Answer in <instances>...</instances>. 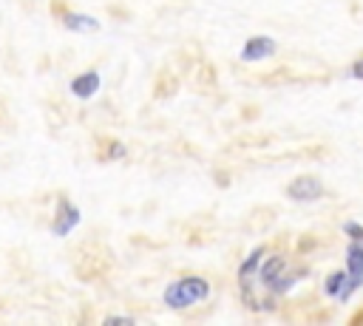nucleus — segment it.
<instances>
[{
  "mask_svg": "<svg viewBox=\"0 0 363 326\" xmlns=\"http://www.w3.org/2000/svg\"><path fill=\"white\" fill-rule=\"evenodd\" d=\"M207 298H210V283H207L204 278H199V275H187V278L173 281V283L164 289V295H162V300H164L170 309H187V306L201 303V300H207Z\"/></svg>",
  "mask_w": 363,
  "mask_h": 326,
  "instance_id": "f257e3e1",
  "label": "nucleus"
},
{
  "mask_svg": "<svg viewBox=\"0 0 363 326\" xmlns=\"http://www.w3.org/2000/svg\"><path fill=\"white\" fill-rule=\"evenodd\" d=\"M360 286H363V244L349 241V247H346V286H343L337 303H346Z\"/></svg>",
  "mask_w": 363,
  "mask_h": 326,
  "instance_id": "f03ea898",
  "label": "nucleus"
},
{
  "mask_svg": "<svg viewBox=\"0 0 363 326\" xmlns=\"http://www.w3.org/2000/svg\"><path fill=\"white\" fill-rule=\"evenodd\" d=\"M286 196L292 201H318L326 196V187L318 176L312 173H303V176H295L289 184H286Z\"/></svg>",
  "mask_w": 363,
  "mask_h": 326,
  "instance_id": "7ed1b4c3",
  "label": "nucleus"
},
{
  "mask_svg": "<svg viewBox=\"0 0 363 326\" xmlns=\"http://www.w3.org/2000/svg\"><path fill=\"white\" fill-rule=\"evenodd\" d=\"M79 221H82L79 207H77L74 201H68V198H60V201H57L54 221H51V232H54V235H60V238H65V235H71V232H74V227H77Z\"/></svg>",
  "mask_w": 363,
  "mask_h": 326,
  "instance_id": "20e7f679",
  "label": "nucleus"
},
{
  "mask_svg": "<svg viewBox=\"0 0 363 326\" xmlns=\"http://www.w3.org/2000/svg\"><path fill=\"white\" fill-rule=\"evenodd\" d=\"M278 51V43L269 34H255L241 45V60L244 62H261Z\"/></svg>",
  "mask_w": 363,
  "mask_h": 326,
  "instance_id": "39448f33",
  "label": "nucleus"
},
{
  "mask_svg": "<svg viewBox=\"0 0 363 326\" xmlns=\"http://www.w3.org/2000/svg\"><path fill=\"white\" fill-rule=\"evenodd\" d=\"M68 88H71V94L79 96V99H94V96L99 94V88H102V77H99L96 71H85V74L74 77Z\"/></svg>",
  "mask_w": 363,
  "mask_h": 326,
  "instance_id": "423d86ee",
  "label": "nucleus"
},
{
  "mask_svg": "<svg viewBox=\"0 0 363 326\" xmlns=\"http://www.w3.org/2000/svg\"><path fill=\"white\" fill-rule=\"evenodd\" d=\"M62 26L65 31H82V34H91V31H99V20L85 14V11H62Z\"/></svg>",
  "mask_w": 363,
  "mask_h": 326,
  "instance_id": "0eeeda50",
  "label": "nucleus"
},
{
  "mask_svg": "<svg viewBox=\"0 0 363 326\" xmlns=\"http://www.w3.org/2000/svg\"><path fill=\"white\" fill-rule=\"evenodd\" d=\"M264 255H267V249H264V247H255V249L244 258V264L238 266V278H241V283H250V278H252V275H258Z\"/></svg>",
  "mask_w": 363,
  "mask_h": 326,
  "instance_id": "6e6552de",
  "label": "nucleus"
},
{
  "mask_svg": "<svg viewBox=\"0 0 363 326\" xmlns=\"http://www.w3.org/2000/svg\"><path fill=\"white\" fill-rule=\"evenodd\" d=\"M284 269H286V258H284V255H269V258H264V261H261L258 281H261V283H269V281H275Z\"/></svg>",
  "mask_w": 363,
  "mask_h": 326,
  "instance_id": "1a4fd4ad",
  "label": "nucleus"
},
{
  "mask_svg": "<svg viewBox=\"0 0 363 326\" xmlns=\"http://www.w3.org/2000/svg\"><path fill=\"white\" fill-rule=\"evenodd\" d=\"M343 286H346V269H335V272H329L326 281H323V292H326L329 298H335V300L340 298Z\"/></svg>",
  "mask_w": 363,
  "mask_h": 326,
  "instance_id": "9d476101",
  "label": "nucleus"
},
{
  "mask_svg": "<svg viewBox=\"0 0 363 326\" xmlns=\"http://www.w3.org/2000/svg\"><path fill=\"white\" fill-rule=\"evenodd\" d=\"M303 275H306L303 269H298V272H292V275H284V272H281V275H278L275 281H269L267 286H269L275 295H281V292H289V289H292V286H295V283H298Z\"/></svg>",
  "mask_w": 363,
  "mask_h": 326,
  "instance_id": "9b49d317",
  "label": "nucleus"
},
{
  "mask_svg": "<svg viewBox=\"0 0 363 326\" xmlns=\"http://www.w3.org/2000/svg\"><path fill=\"white\" fill-rule=\"evenodd\" d=\"M343 232L349 235V241H357V244H363V227H360L357 221H346V224H343Z\"/></svg>",
  "mask_w": 363,
  "mask_h": 326,
  "instance_id": "f8f14e48",
  "label": "nucleus"
},
{
  "mask_svg": "<svg viewBox=\"0 0 363 326\" xmlns=\"http://www.w3.org/2000/svg\"><path fill=\"white\" fill-rule=\"evenodd\" d=\"M125 156V145L122 142H108V153L102 159H122Z\"/></svg>",
  "mask_w": 363,
  "mask_h": 326,
  "instance_id": "ddd939ff",
  "label": "nucleus"
},
{
  "mask_svg": "<svg viewBox=\"0 0 363 326\" xmlns=\"http://www.w3.org/2000/svg\"><path fill=\"white\" fill-rule=\"evenodd\" d=\"M349 74H352L354 79H360V82H363V57H357V60L352 62V68H349Z\"/></svg>",
  "mask_w": 363,
  "mask_h": 326,
  "instance_id": "4468645a",
  "label": "nucleus"
},
{
  "mask_svg": "<svg viewBox=\"0 0 363 326\" xmlns=\"http://www.w3.org/2000/svg\"><path fill=\"white\" fill-rule=\"evenodd\" d=\"M108 323H133V317L130 315H111Z\"/></svg>",
  "mask_w": 363,
  "mask_h": 326,
  "instance_id": "2eb2a0df",
  "label": "nucleus"
}]
</instances>
